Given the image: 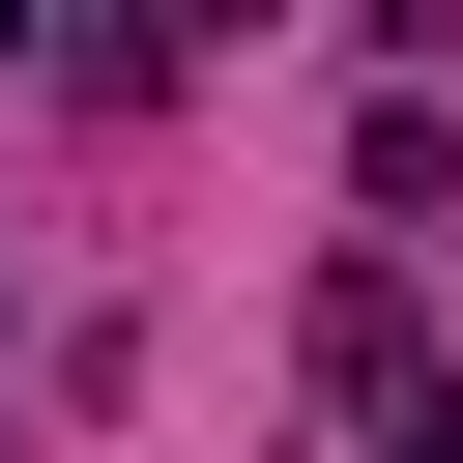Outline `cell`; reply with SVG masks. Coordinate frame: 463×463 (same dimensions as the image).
<instances>
[{
	"label": "cell",
	"mask_w": 463,
	"mask_h": 463,
	"mask_svg": "<svg viewBox=\"0 0 463 463\" xmlns=\"http://www.w3.org/2000/svg\"><path fill=\"white\" fill-rule=\"evenodd\" d=\"M376 463H463V405H405V434H376Z\"/></svg>",
	"instance_id": "1"
}]
</instances>
